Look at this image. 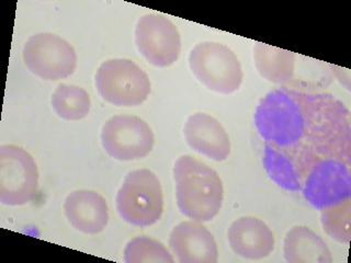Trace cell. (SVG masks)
<instances>
[{
  "mask_svg": "<svg viewBox=\"0 0 351 263\" xmlns=\"http://www.w3.org/2000/svg\"><path fill=\"white\" fill-rule=\"evenodd\" d=\"M255 125L263 167L283 190L302 192L322 175L350 170V111L330 93L270 91L258 104Z\"/></svg>",
  "mask_w": 351,
  "mask_h": 263,
  "instance_id": "1",
  "label": "cell"
},
{
  "mask_svg": "<svg viewBox=\"0 0 351 263\" xmlns=\"http://www.w3.org/2000/svg\"><path fill=\"white\" fill-rule=\"evenodd\" d=\"M179 211L195 222H210L222 208L224 188L215 170L184 155L173 166Z\"/></svg>",
  "mask_w": 351,
  "mask_h": 263,
  "instance_id": "2",
  "label": "cell"
},
{
  "mask_svg": "<svg viewBox=\"0 0 351 263\" xmlns=\"http://www.w3.org/2000/svg\"><path fill=\"white\" fill-rule=\"evenodd\" d=\"M117 211L121 218L136 227L156 224L164 212L162 186L151 170L128 173L117 195Z\"/></svg>",
  "mask_w": 351,
  "mask_h": 263,
  "instance_id": "3",
  "label": "cell"
},
{
  "mask_svg": "<svg viewBox=\"0 0 351 263\" xmlns=\"http://www.w3.org/2000/svg\"><path fill=\"white\" fill-rule=\"evenodd\" d=\"M189 65L202 85L210 90L230 95L243 82V69L235 53L224 44L202 42L192 49Z\"/></svg>",
  "mask_w": 351,
  "mask_h": 263,
  "instance_id": "4",
  "label": "cell"
},
{
  "mask_svg": "<svg viewBox=\"0 0 351 263\" xmlns=\"http://www.w3.org/2000/svg\"><path fill=\"white\" fill-rule=\"evenodd\" d=\"M96 87L104 101L117 107H137L151 93V80L133 60L114 58L100 65Z\"/></svg>",
  "mask_w": 351,
  "mask_h": 263,
  "instance_id": "5",
  "label": "cell"
},
{
  "mask_svg": "<svg viewBox=\"0 0 351 263\" xmlns=\"http://www.w3.org/2000/svg\"><path fill=\"white\" fill-rule=\"evenodd\" d=\"M38 171L30 153L14 145L0 147V202L25 205L36 197Z\"/></svg>",
  "mask_w": 351,
  "mask_h": 263,
  "instance_id": "6",
  "label": "cell"
},
{
  "mask_svg": "<svg viewBox=\"0 0 351 263\" xmlns=\"http://www.w3.org/2000/svg\"><path fill=\"white\" fill-rule=\"evenodd\" d=\"M27 69L44 80H60L74 74L77 55L69 42L53 33L31 36L23 47Z\"/></svg>",
  "mask_w": 351,
  "mask_h": 263,
  "instance_id": "7",
  "label": "cell"
},
{
  "mask_svg": "<svg viewBox=\"0 0 351 263\" xmlns=\"http://www.w3.org/2000/svg\"><path fill=\"white\" fill-rule=\"evenodd\" d=\"M101 142L109 156L120 162H132L151 153L155 137L149 125L138 116L115 115L102 127Z\"/></svg>",
  "mask_w": 351,
  "mask_h": 263,
  "instance_id": "8",
  "label": "cell"
},
{
  "mask_svg": "<svg viewBox=\"0 0 351 263\" xmlns=\"http://www.w3.org/2000/svg\"><path fill=\"white\" fill-rule=\"evenodd\" d=\"M135 43L148 63L156 67L173 65L181 52L178 27L162 14L141 16L135 27Z\"/></svg>",
  "mask_w": 351,
  "mask_h": 263,
  "instance_id": "9",
  "label": "cell"
},
{
  "mask_svg": "<svg viewBox=\"0 0 351 263\" xmlns=\"http://www.w3.org/2000/svg\"><path fill=\"white\" fill-rule=\"evenodd\" d=\"M169 247L181 263H217V241L200 222H182L170 234Z\"/></svg>",
  "mask_w": 351,
  "mask_h": 263,
  "instance_id": "10",
  "label": "cell"
},
{
  "mask_svg": "<svg viewBox=\"0 0 351 263\" xmlns=\"http://www.w3.org/2000/svg\"><path fill=\"white\" fill-rule=\"evenodd\" d=\"M188 145L197 153L224 162L230 153V140L222 124L206 113L190 115L184 129Z\"/></svg>",
  "mask_w": 351,
  "mask_h": 263,
  "instance_id": "11",
  "label": "cell"
},
{
  "mask_svg": "<svg viewBox=\"0 0 351 263\" xmlns=\"http://www.w3.org/2000/svg\"><path fill=\"white\" fill-rule=\"evenodd\" d=\"M64 212L71 226L87 235L101 233L109 223L107 201L90 190L71 192L66 197Z\"/></svg>",
  "mask_w": 351,
  "mask_h": 263,
  "instance_id": "12",
  "label": "cell"
},
{
  "mask_svg": "<svg viewBox=\"0 0 351 263\" xmlns=\"http://www.w3.org/2000/svg\"><path fill=\"white\" fill-rule=\"evenodd\" d=\"M230 248L239 257L259 260L274 249V236L266 223L256 217L236 219L228 229Z\"/></svg>",
  "mask_w": 351,
  "mask_h": 263,
  "instance_id": "13",
  "label": "cell"
},
{
  "mask_svg": "<svg viewBox=\"0 0 351 263\" xmlns=\"http://www.w3.org/2000/svg\"><path fill=\"white\" fill-rule=\"evenodd\" d=\"M285 260L290 263H330L332 252L322 237L305 226L289 230L283 245Z\"/></svg>",
  "mask_w": 351,
  "mask_h": 263,
  "instance_id": "14",
  "label": "cell"
},
{
  "mask_svg": "<svg viewBox=\"0 0 351 263\" xmlns=\"http://www.w3.org/2000/svg\"><path fill=\"white\" fill-rule=\"evenodd\" d=\"M254 60L258 73L268 82L285 84L293 78L295 66L293 52L268 44L256 43Z\"/></svg>",
  "mask_w": 351,
  "mask_h": 263,
  "instance_id": "15",
  "label": "cell"
},
{
  "mask_svg": "<svg viewBox=\"0 0 351 263\" xmlns=\"http://www.w3.org/2000/svg\"><path fill=\"white\" fill-rule=\"evenodd\" d=\"M52 107L60 118L80 121L90 111L91 100L87 91L75 85L60 84L52 96Z\"/></svg>",
  "mask_w": 351,
  "mask_h": 263,
  "instance_id": "16",
  "label": "cell"
},
{
  "mask_svg": "<svg viewBox=\"0 0 351 263\" xmlns=\"http://www.w3.org/2000/svg\"><path fill=\"white\" fill-rule=\"evenodd\" d=\"M124 261L126 263H173L175 260L162 242L140 236L126 245Z\"/></svg>",
  "mask_w": 351,
  "mask_h": 263,
  "instance_id": "17",
  "label": "cell"
},
{
  "mask_svg": "<svg viewBox=\"0 0 351 263\" xmlns=\"http://www.w3.org/2000/svg\"><path fill=\"white\" fill-rule=\"evenodd\" d=\"M321 222L329 237L349 245L351 237V200L321 210Z\"/></svg>",
  "mask_w": 351,
  "mask_h": 263,
  "instance_id": "18",
  "label": "cell"
}]
</instances>
